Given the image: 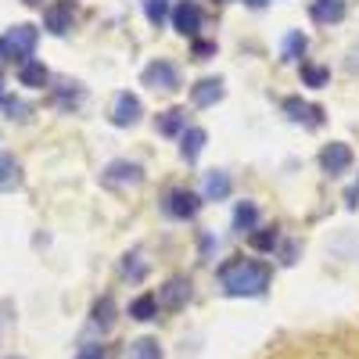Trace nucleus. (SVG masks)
I'll use <instances>...</instances> for the list:
<instances>
[{
	"label": "nucleus",
	"instance_id": "1",
	"mask_svg": "<svg viewBox=\"0 0 359 359\" xmlns=\"http://www.w3.org/2000/svg\"><path fill=\"white\" fill-rule=\"evenodd\" d=\"M269 280H273V269L259 259L233 255L219 266V284L230 298H259V294H266Z\"/></svg>",
	"mask_w": 359,
	"mask_h": 359
},
{
	"label": "nucleus",
	"instance_id": "2",
	"mask_svg": "<svg viewBox=\"0 0 359 359\" xmlns=\"http://www.w3.org/2000/svg\"><path fill=\"white\" fill-rule=\"evenodd\" d=\"M36 40H40V29L29 25V22L8 29V33L0 36V62H18V65H25L29 57H33V50H36Z\"/></svg>",
	"mask_w": 359,
	"mask_h": 359
},
{
	"label": "nucleus",
	"instance_id": "3",
	"mask_svg": "<svg viewBox=\"0 0 359 359\" xmlns=\"http://www.w3.org/2000/svg\"><path fill=\"white\" fill-rule=\"evenodd\" d=\"M140 79H144V86L162 90V94H172V90H180V72H176L172 62H165V57H155V62L140 72Z\"/></svg>",
	"mask_w": 359,
	"mask_h": 359
},
{
	"label": "nucleus",
	"instance_id": "4",
	"mask_svg": "<svg viewBox=\"0 0 359 359\" xmlns=\"http://www.w3.org/2000/svg\"><path fill=\"white\" fill-rule=\"evenodd\" d=\"M162 208H165V216H172V219H194V216H198V208H201V198H198L194 191L176 187V191L165 194Z\"/></svg>",
	"mask_w": 359,
	"mask_h": 359
},
{
	"label": "nucleus",
	"instance_id": "5",
	"mask_svg": "<svg viewBox=\"0 0 359 359\" xmlns=\"http://www.w3.org/2000/svg\"><path fill=\"white\" fill-rule=\"evenodd\" d=\"M76 22V4L72 0H54V4L43 11V29L50 36H65Z\"/></svg>",
	"mask_w": 359,
	"mask_h": 359
},
{
	"label": "nucleus",
	"instance_id": "6",
	"mask_svg": "<svg viewBox=\"0 0 359 359\" xmlns=\"http://www.w3.org/2000/svg\"><path fill=\"white\" fill-rule=\"evenodd\" d=\"M172 29L180 36H191V40H198V29H201V8L194 4V0H180V4L172 8Z\"/></svg>",
	"mask_w": 359,
	"mask_h": 359
},
{
	"label": "nucleus",
	"instance_id": "7",
	"mask_svg": "<svg viewBox=\"0 0 359 359\" xmlns=\"http://www.w3.org/2000/svg\"><path fill=\"white\" fill-rule=\"evenodd\" d=\"M320 169H323L327 176H341V172H348V169H352V147L341 144V140L327 144L323 151H320Z\"/></svg>",
	"mask_w": 359,
	"mask_h": 359
},
{
	"label": "nucleus",
	"instance_id": "8",
	"mask_svg": "<svg viewBox=\"0 0 359 359\" xmlns=\"http://www.w3.org/2000/svg\"><path fill=\"white\" fill-rule=\"evenodd\" d=\"M101 180L108 187H137V184H144V169L137 162H111L101 172Z\"/></svg>",
	"mask_w": 359,
	"mask_h": 359
},
{
	"label": "nucleus",
	"instance_id": "9",
	"mask_svg": "<svg viewBox=\"0 0 359 359\" xmlns=\"http://www.w3.org/2000/svg\"><path fill=\"white\" fill-rule=\"evenodd\" d=\"M144 115V104L137 94H118L111 104V126H137Z\"/></svg>",
	"mask_w": 359,
	"mask_h": 359
},
{
	"label": "nucleus",
	"instance_id": "10",
	"mask_svg": "<svg viewBox=\"0 0 359 359\" xmlns=\"http://www.w3.org/2000/svg\"><path fill=\"white\" fill-rule=\"evenodd\" d=\"M284 111H287L291 123H302V126H309V130H316V126L323 123V108H320V104H309V101H302V97H284Z\"/></svg>",
	"mask_w": 359,
	"mask_h": 359
},
{
	"label": "nucleus",
	"instance_id": "11",
	"mask_svg": "<svg viewBox=\"0 0 359 359\" xmlns=\"http://www.w3.org/2000/svg\"><path fill=\"white\" fill-rule=\"evenodd\" d=\"M187 302H191V280H187V277H169L165 287H162V294H158V306L180 313Z\"/></svg>",
	"mask_w": 359,
	"mask_h": 359
},
{
	"label": "nucleus",
	"instance_id": "12",
	"mask_svg": "<svg viewBox=\"0 0 359 359\" xmlns=\"http://www.w3.org/2000/svg\"><path fill=\"white\" fill-rule=\"evenodd\" d=\"M223 79L216 76V79H198L194 86H191V101L198 104V108H212L216 101H223Z\"/></svg>",
	"mask_w": 359,
	"mask_h": 359
},
{
	"label": "nucleus",
	"instance_id": "13",
	"mask_svg": "<svg viewBox=\"0 0 359 359\" xmlns=\"http://www.w3.org/2000/svg\"><path fill=\"white\" fill-rule=\"evenodd\" d=\"M345 11H348L345 0H313L309 4V15L316 25H338L345 18Z\"/></svg>",
	"mask_w": 359,
	"mask_h": 359
},
{
	"label": "nucleus",
	"instance_id": "14",
	"mask_svg": "<svg viewBox=\"0 0 359 359\" xmlns=\"http://www.w3.org/2000/svg\"><path fill=\"white\" fill-rule=\"evenodd\" d=\"M205 140H208V133L201 126H187L180 133V155H184V162H198V155L205 151Z\"/></svg>",
	"mask_w": 359,
	"mask_h": 359
},
{
	"label": "nucleus",
	"instance_id": "15",
	"mask_svg": "<svg viewBox=\"0 0 359 359\" xmlns=\"http://www.w3.org/2000/svg\"><path fill=\"white\" fill-rule=\"evenodd\" d=\"M18 83L22 86H33V90H43L50 83V72H47L43 62H33V57H29L25 65H18Z\"/></svg>",
	"mask_w": 359,
	"mask_h": 359
},
{
	"label": "nucleus",
	"instance_id": "16",
	"mask_svg": "<svg viewBox=\"0 0 359 359\" xmlns=\"http://www.w3.org/2000/svg\"><path fill=\"white\" fill-rule=\"evenodd\" d=\"M230 194V176L223 169L205 172V201H223Z\"/></svg>",
	"mask_w": 359,
	"mask_h": 359
},
{
	"label": "nucleus",
	"instance_id": "17",
	"mask_svg": "<svg viewBox=\"0 0 359 359\" xmlns=\"http://www.w3.org/2000/svg\"><path fill=\"white\" fill-rule=\"evenodd\" d=\"M22 184V165L15 155H0V194L4 191H15Z\"/></svg>",
	"mask_w": 359,
	"mask_h": 359
},
{
	"label": "nucleus",
	"instance_id": "18",
	"mask_svg": "<svg viewBox=\"0 0 359 359\" xmlns=\"http://www.w3.org/2000/svg\"><path fill=\"white\" fill-rule=\"evenodd\" d=\"M184 130H187V111H184V108H169V111L158 115V133H165V137H180Z\"/></svg>",
	"mask_w": 359,
	"mask_h": 359
},
{
	"label": "nucleus",
	"instance_id": "19",
	"mask_svg": "<svg viewBox=\"0 0 359 359\" xmlns=\"http://www.w3.org/2000/svg\"><path fill=\"white\" fill-rule=\"evenodd\" d=\"M259 226V205L255 201H241L233 208V230H255Z\"/></svg>",
	"mask_w": 359,
	"mask_h": 359
},
{
	"label": "nucleus",
	"instance_id": "20",
	"mask_svg": "<svg viewBox=\"0 0 359 359\" xmlns=\"http://www.w3.org/2000/svg\"><path fill=\"white\" fill-rule=\"evenodd\" d=\"M130 316L140 320V323L155 320V316H158V298H155V294H140V298H133V302H130Z\"/></svg>",
	"mask_w": 359,
	"mask_h": 359
},
{
	"label": "nucleus",
	"instance_id": "21",
	"mask_svg": "<svg viewBox=\"0 0 359 359\" xmlns=\"http://www.w3.org/2000/svg\"><path fill=\"white\" fill-rule=\"evenodd\" d=\"M248 241H252L255 252H273L280 245V233H277V226H262V230H252L248 233Z\"/></svg>",
	"mask_w": 359,
	"mask_h": 359
},
{
	"label": "nucleus",
	"instance_id": "22",
	"mask_svg": "<svg viewBox=\"0 0 359 359\" xmlns=\"http://www.w3.org/2000/svg\"><path fill=\"white\" fill-rule=\"evenodd\" d=\"M306 50H309V40L294 29V33L284 36V50H280V57H284V62H298V57H302Z\"/></svg>",
	"mask_w": 359,
	"mask_h": 359
},
{
	"label": "nucleus",
	"instance_id": "23",
	"mask_svg": "<svg viewBox=\"0 0 359 359\" xmlns=\"http://www.w3.org/2000/svg\"><path fill=\"white\" fill-rule=\"evenodd\" d=\"M130 359H162L158 338H137V341L130 345Z\"/></svg>",
	"mask_w": 359,
	"mask_h": 359
},
{
	"label": "nucleus",
	"instance_id": "24",
	"mask_svg": "<svg viewBox=\"0 0 359 359\" xmlns=\"http://www.w3.org/2000/svg\"><path fill=\"white\" fill-rule=\"evenodd\" d=\"M144 15H147V22H151L155 29H162V22L172 15L169 11V0H144Z\"/></svg>",
	"mask_w": 359,
	"mask_h": 359
},
{
	"label": "nucleus",
	"instance_id": "25",
	"mask_svg": "<svg viewBox=\"0 0 359 359\" xmlns=\"http://www.w3.org/2000/svg\"><path fill=\"white\" fill-rule=\"evenodd\" d=\"M302 83L313 86V90H320V86L331 83V69H323V65H302Z\"/></svg>",
	"mask_w": 359,
	"mask_h": 359
},
{
	"label": "nucleus",
	"instance_id": "26",
	"mask_svg": "<svg viewBox=\"0 0 359 359\" xmlns=\"http://www.w3.org/2000/svg\"><path fill=\"white\" fill-rule=\"evenodd\" d=\"M94 323L101 327V331H108V327L115 323V302H111V298H108V294H104V298H101V302L94 306Z\"/></svg>",
	"mask_w": 359,
	"mask_h": 359
},
{
	"label": "nucleus",
	"instance_id": "27",
	"mask_svg": "<svg viewBox=\"0 0 359 359\" xmlns=\"http://www.w3.org/2000/svg\"><path fill=\"white\" fill-rule=\"evenodd\" d=\"M123 273H126L130 280H144L147 262H140V252H133V255H126V259H123Z\"/></svg>",
	"mask_w": 359,
	"mask_h": 359
},
{
	"label": "nucleus",
	"instance_id": "28",
	"mask_svg": "<svg viewBox=\"0 0 359 359\" xmlns=\"http://www.w3.org/2000/svg\"><path fill=\"white\" fill-rule=\"evenodd\" d=\"M69 90H62V94H57V104H62V108H72V104H79L83 101V90L76 86V83H65Z\"/></svg>",
	"mask_w": 359,
	"mask_h": 359
},
{
	"label": "nucleus",
	"instance_id": "29",
	"mask_svg": "<svg viewBox=\"0 0 359 359\" xmlns=\"http://www.w3.org/2000/svg\"><path fill=\"white\" fill-rule=\"evenodd\" d=\"M191 54L198 57V62H208V57L216 54V43L212 40H194V47H191Z\"/></svg>",
	"mask_w": 359,
	"mask_h": 359
},
{
	"label": "nucleus",
	"instance_id": "30",
	"mask_svg": "<svg viewBox=\"0 0 359 359\" xmlns=\"http://www.w3.org/2000/svg\"><path fill=\"white\" fill-rule=\"evenodd\" d=\"M0 104H4V111H8L11 118H25V104H22V101H11V97H4Z\"/></svg>",
	"mask_w": 359,
	"mask_h": 359
},
{
	"label": "nucleus",
	"instance_id": "31",
	"mask_svg": "<svg viewBox=\"0 0 359 359\" xmlns=\"http://www.w3.org/2000/svg\"><path fill=\"white\" fill-rule=\"evenodd\" d=\"M294 259H298V245L287 241V245L280 248V262H284V266H294Z\"/></svg>",
	"mask_w": 359,
	"mask_h": 359
},
{
	"label": "nucleus",
	"instance_id": "32",
	"mask_svg": "<svg viewBox=\"0 0 359 359\" xmlns=\"http://www.w3.org/2000/svg\"><path fill=\"white\" fill-rule=\"evenodd\" d=\"M76 359H104V348H101V345H86Z\"/></svg>",
	"mask_w": 359,
	"mask_h": 359
},
{
	"label": "nucleus",
	"instance_id": "33",
	"mask_svg": "<svg viewBox=\"0 0 359 359\" xmlns=\"http://www.w3.org/2000/svg\"><path fill=\"white\" fill-rule=\"evenodd\" d=\"M345 201H348V208H359V184H352L345 191Z\"/></svg>",
	"mask_w": 359,
	"mask_h": 359
},
{
	"label": "nucleus",
	"instance_id": "34",
	"mask_svg": "<svg viewBox=\"0 0 359 359\" xmlns=\"http://www.w3.org/2000/svg\"><path fill=\"white\" fill-rule=\"evenodd\" d=\"M248 8H266V0H245Z\"/></svg>",
	"mask_w": 359,
	"mask_h": 359
},
{
	"label": "nucleus",
	"instance_id": "35",
	"mask_svg": "<svg viewBox=\"0 0 359 359\" xmlns=\"http://www.w3.org/2000/svg\"><path fill=\"white\" fill-rule=\"evenodd\" d=\"M25 4H29V8H36V4H43V0H25Z\"/></svg>",
	"mask_w": 359,
	"mask_h": 359
},
{
	"label": "nucleus",
	"instance_id": "36",
	"mask_svg": "<svg viewBox=\"0 0 359 359\" xmlns=\"http://www.w3.org/2000/svg\"><path fill=\"white\" fill-rule=\"evenodd\" d=\"M0 101H4V97H0Z\"/></svg>",
	"mask_w": 359,
	"mask_h": 359
}]
</instances>
